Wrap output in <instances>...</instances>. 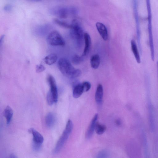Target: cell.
Listing matches in <instances>:
<instances>
[{
    "instance_id": "8992f818",
    "label": "cell",
    "mask_w": 158,
    "mask_h": 158,
    "mask_svg": "<svg viewBox=\"0 0 158 158\" xmlns=\"http://www.w3.org/2000/svg\"><path fill=\"white\" fill-rule=\"evenodd\" d=\"M73 10L64 7L56 6L51 8L50 13L52 15L61 18H67L70 13H72Z\"/></svg>"
},
{
    "instance_id": "277c9868",
    "label": "cell",
    "mask_w": 158,
    "mask_h": 158,
    "mask_svg": "<svg viewBox=\"0 0 158 158\" xmlns=\"http://www.w3.org/2000/svg\"><path fill=\"white\" fill-rule=\"evenodd\" d=\"M133 8L136 26V37L138 46L140 53H142V47L141 43V33L140 27L139 17L138 12L137 0H132Z\"/></svg>"
},
{
    "instance_id": "d6986e66",
    "label": "cell",
    "mask_w": 158,
    "mask_h": 158,
    "mask_svg": "<svg viewBox=\"0 0 158 158\" xmlns=\"http://www.w3.org/2000/svg\"><path fill=\"white\" fill-rule=\"evenodd\" d=\"M106 129L105 126L98 123H96L95 130L96 133L98 135L102 134L105 131Z\"/></svg>"
},
{
    "instance_id": "9c48e42d",
    "label": "cell",
    "mask_w": 158,
    "mask_h": 158,
    "mask_svg": "<svg viewBox=\"0 0 158 158\" xmlns=\"http://www.w3.org/2000/svg\"><path fill=\"white\" fill-rule=\"evenodd\" d=\"M97 29L103 39L106 41L108 39V34L107 28L102 23L97 22L96 24Z\"/></svg>"
},
{
    "instance_id": "2e32d148",
    "label": "cell",
    "mask_w": 158,
    "mask_h": 158,
    "mask_svg": "<svg viewBox=\"0 0 158 158\" xmlns=\"http://www.w3.org/2000/svg\"><path fill=\"white\" fill-rule=\"evenodd\" d=\"M84 92L81 84L76 85L74 87L73 90V96L75 98L79 97Z\"/></svg>"
},
{
    "instance_id": "83f0119b",
    "label": "cell",
    "mask_w": 158,
    "mask_h": 158,
    "mask_svg": "<svg viewBox=\"0 0 158 158\" xmlns=\"http://www.w3.org/2000/svg\"><path fill=\"white\" fill-rule=\"evenodd\" d=\"M10 157L11 158H17V157L15 154H12L10 155Z\"/></svg>"
},
{
    "instance_id": "cb8c5ba5",
    "label": "cell",
    "mask_w": 158,
    "mask_h": 158,
    "mask_svg": "<svg viewBox=\"0 0 158 158\" xmlns=\"http://www.w3.org/2000/svg\"><path fill=\"white\" fill-rule=\"evenodd\" d=\"M81 57L77 55H75L72 59L73 62L76 64H78L80 63L82 60V58Z\"/></svg>"
},
{
    "instance_id": "9a60e30c",
    "label": "cell",
    "mask_w": 158,
    "mask_h": 158,
    "mask_svg": "<svg viewBox=\"0 0 158 158\" xmlns=\"http://www.w3.org/2000/svg\"><path fill=\"white\" fill-rule=\"evenodd\" d=\"M91 67L94 69H98L100 63V58L98 54H95L92 56L90 60Z\"/></svg>"
},
{
    "instance_id": "ffe728a7",
    "label": "cell",
    "mask_w": 158,
    "mask_h": 158,
    "mask_svg": "<svg viewBox=\"0 0 158 158\" xmlns=\"http://www.w3.org/2000/svg\"><path fill=\"white\" fill-rule=\"evenodd\" d=\"M54 21L56 24L62 27L71 29L72 27V24H69L66 22L61 21L57 19H55Z\"/></svg>"
},
{
    "instance_id": "ba28073f",
    "label": "cell",
    "mask_w": 158,
    "mask_h": 158,
    "mask_svg": "<svg viewBox=\"0 0 158 158\" xmlns=\"http://www.w3.org/2000/svg\"><path fill=\"white\" fill-rule=\"evenodd\" d=\"M98 117V114H96L92 118L86 133L85 137L86 139H90L92 137L95 130Z\"/></svg>"
},
{
    "instance_id": "7402d4cb",
    "label": "cell",
    "mask_w": 158,
    "mask_h": 158,
    "mask_svg": "<svg viewBox=\"0 0 158 158\" xmlns=\"http://www.w3.org/2000/svg\"><path fill=\"white\" fill-rule=\"evenodd\" d=\"M42 144L32 140V148L35 151L40 150L41 148Z\"/></svg>"
},
{
    "instance_id": "5bb4252c",
    "label": "cell",
    "mask_w": 158,
    "mask_h": 158,
    "mask_svg": "<svg viewBox=\"0 0 158 158\" xmlns=\"http://www.w3.org/2000/svg\"><path fill=\"white\" fill-rule=\"evenodd\" d=\"M56 116L52 112L48 113L45 118V122L46 125L49 128L52 127L54 125L56 121Z\"/></svg>"
},
{
    "instance_id": "44dd1931",
    "label": "cell",
    "mask_w": 158,
    "mask_h": 158,
    "mask_svg": "<svg viewBox=\"0 0 158 158\" xmlns=\"http://www.w3.org/2000/svg\"><path fill=\"white\" fill-rule=\"evenodd\" d=\"M47 101L48 104L50 106L52 105L54 102L52 95L50 91L47 94Z\"/></svg>"
},
{
    "instance_id": "6da1fadb",
    "label": "cell",
    "mask_w": 158,
    "mask_h": 158,
    "mask_svg": "<svg viewBox=\"0 0 158 158\" xmlns=\"http://www.w3.org/2000/svg\"><path fill=\"white\" fill-rule=\"evenodd\" d=\"M57 65L61 73L66 77L75 78L79 77L81 75V71L75 69L66 58H60L58 61Z\"/></svg>"
},
{
    "instance_id": "d4e9b609",
    "label": "cell",
    "mask_w": 158,
    "mask_h": 158,
    "mask_svg": "<svg viewBox=\"0 0 158 158\" xmlns=\"http://www.w3.org/2000/svg\"><path fill=\"white\" fill-rule=\"evenodd\" d=\"M45 69V68L43 65L40 64L37 65L36 66L35 70L37 73H40L44 71Z\"/></svg>"
},
{
    "instance_id": "f1b7e54d",
    "label": "cell",
    "mask_w": 158,
    "mask_h": 158,
    "mask_svg": "<svg viewBox=\"0 0 158 158\" xmlns=\"http://www.w3.org/2000/svg\"><path fill=\"white\" fill-rule=\"evenodd\" d=\"M28 1H31V2H39L41 1L44 0H27Z\"/></svg>"
},
{
    "instance_id": "3957f363",
    "label": "cell",
    "mask_w": 158,
    "mask_h": 158,
    "mask_svg": "<svg viewBox=\"0 0 158 158\" xmlns=\"http://www.w3.org/2000/svg\"><path fill=\"white\" fill-rule=\"evenodd\" d=\"M72 24V27L70 32L71 36L75 41L77 46L81 48L84 39L82 29L76 20H74Z\"/></svg>"
},
{
    "instance_id": "5b68a950",
    "label": "cell",
    "mask_w": 158,
    "mask_h": 158,
    "mask_svg": "<svg viewBox=\"0 0 158 158\" xmlns=\"http://www.w3.org/2000/svg\"><path fill=\"white\" fill-rule=\"evenodd\" d=\"M47 40L48 44L53 46H64L65 41L63 38L56 31L51 32L48 35Z\"/></svg>"
},
{
    "instance_id": "8fae6325",
    "label": "cell",
    "mask_w": 158,
    "mask_h": 158,
    "mask_svg": "<svg viewBox=\"0 0 158 158\" xmlns=\"http://www.w3.org/2000/svg\"><path fill=\"white\" fill-rule=\"evenodd\" d=\"M103 88L102 85L99 84L97 88L95 94V99L97 103L99 105H102L103 96Z\"/></svg>"
},
{
    "instance_id": "30bf717a",
    "label": "cell",
    "mask_w": 158,
    "mask_h": 158,
    "mask_svg": "<svg viewBox=\"0 0 158 158\" xmlns=\"http://www.w3.org/2000/svg\"><path fill=\"white\" fill-rule=\"evenodd\" d=\"M131 49L136 62L138 64L141 63L140 51L135 41L133 40L131 42Z\"/></svg>"
},
{
    "instance_id": "e0dca14e",
    "label": "cell",
    "mask_w": 158,
    "mask_h": 158,
    "mask_svg": "<svg viewBox=\"0 0 158 158\" xmlns=\"http://www.w3.org/2000/svg\"><path fill=\"white\" fill-rule=\"evenodd\" d=\"M57 59V55L55 54L52 53L46 56L44 59V61L46 64L51 65L55 63Z\"/></svg>"
},
{
    "instance_id": "603a6c76",
    "label": "cell",
    "mask_w": 158,
    "mask_h": 158,
    "mask_svg": "<svg viewBox=\"0 0 158 158\" xmlns=\"http://www.w3.org/2000/svg\"><path fill=\"white\" fill-rule=\"evenodd\" d=\"M81 84L83 88L84 92H87L91 88V84L88 81H84Z\"/></svg>"
},
{
    "instance_id": "484cf974",
    "label": "cell",
    "mask_w": 158,
    "mask_h": 158,
    "mask_svg": "<svg viewBox=\"0 0 158 158\" xmlns=\"http://www.w3.org/2000/svg\"><path fill=\"white\" fill-rule=\"evenodd\" d=\"M98 157H106L108 156V152L106 151H102L99 153Z\"/></svg>"
},
{
    "instance_id": "52a82bcc",
    "label": "cell",
    "mask_w": 158,
    "mask_h": 158,
    "mask_svg": "<svg viewBox=\"0 0 158 158\" xmlns=\"http://www.w3.org/2000/svg\"><path fill=\"white\" fill-rule=\"evenodd\" d=\"M48 81L50 88L49 91L52 95L54 102L56 103L58 100V93L55 79L52 76L49 75L48 77Z\"/></svg>"
},
{
    "instance_id": "4316f807",
    "label": "cell",
    "mask_w": 158,
    "mask_h": 158,
    "mask_svg": "<svg viewBox=\"0 0 158 158\" xmlns=\"http://www.w3.org/2000/svg\"><path fill=\"white\" fill-rule=\"evenodd\" d=\"M4 9L6 11H10L12 9V6L10 4H7L4 7Z\"/></svg>"
},
{
    "instance_id": "4fadbf2b",
    "label": "cell",
    "mask_w": 158,
    "mask_h": 158,
    "mask_svg": "<svg viewBox=\"0 0 158 158\" xmlns=\"http://www.w3.org/2000/svg\"><path fill=\"white\" fill-rule=\"evenodd\" d=\"M28 132L31 133L33 136V140L37 142L42 143L44 141V138L42 135L34 128H30Z\"/></svg>"
},
{
    "instance_id": "7a4b0ae2",
    "label": "cell",
    "mask_w": 158,
    "mask_h": 158,
    "mask_svg": "<svg viewBox=\"0 0 158 158\" xmlns=\"http://www.w3.org/2000/svg\"><path fill=\"white\" fill-rule=\"evenodd\" d=\"M73 127V124L71 120H69L67 123L65 128L58 141L53 151L54 154L58 153L61 150L71 133Z\"/></svg>"
},
{
    "instance_id": "7c38bea8",
    "label": "cell",
    "mask_w": 158,
    "mask_h": 158,
    "mask_svg": "<svg viewBox=\"0 0 158 158\" xmlns=\"http://www.w3.org/2000/svg\"><path fill=\"white\" fill-rule=\"evenodd\" d=\"M84 40L85 45L82 56H85L87 55L89 51L91 44L90 37L87 33L84 34Z\"/></svg>"
},
{
    "instance_id": "ac0fdd59",
    "label": "cell",
    "mask_w": 158,
    "mask_h": 158,
    "mask_svg": "<svg viewBox=\"0 0 158 158\" xmlns=\"http://www.w3.org/2000/svg\"><path fill=\"white\" fill-rule=\"evenodd\" d=\"M13 112L12 108L9 106H7L4 111V115L6 121V123L9 124L12 117Z\"/></svg>"
}]
</instances>
